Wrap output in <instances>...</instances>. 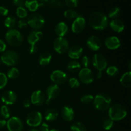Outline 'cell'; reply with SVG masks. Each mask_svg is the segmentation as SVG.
Here are the masks:
<instances>
[{"label":"cell","instance_id":"7402d4cb","mask_svg":"<svg viewBox=\"0 0 131 131\" xmlns=\"http://www.w3.org/2000/svg\"><path fill=\"white\" fill-rule=\"evenodd\" d=\"M61 116L65 120L70 122L74 117V110L69 106H64L61 110Z\"/></svg>","mask_w":131,"mask_h":131},{"label":"cell","instance_id":"4dcf8cb0","mask_svg":"<svg viewBox=\"0 0 131 131\" xmlns=\"http://www.w3.org/2000/svg\"><path fill=\"white\" fill-rule=\"evenodd\" d=\"M71 131H87L86 127L81 122H75L70 127Z\"/></svg>","mask_w":131,"mask_h":131},{"label":"cell","instance_id":"60d3db41","mask_svg":"<svg viewBox=\"0 0 131 131\" xmlns=\"http://www.w3.org/2000/svg\"><path fill=\"white\" fill-rule=\"evenodd\" d=\"M65 3L68 7L72 8L78 6L79 0H65Z\"/></svg>","mask_w":131,"mask_h":131},{"label":"cell","instance_id":"ffe728a7","mask_svg":"<svg viewBox=\"0 0 131 131\" xmlns=\"http://www.w3.org/2000/svg\"><path fill=\"white\" fill-rule=\"evenodd\" d=\"M43 36V33L40 31L33 30L31 33H29L28 35V42L31 45V46H34L36 45L37 42L40 41V40L42 38Z\"/></svg>","mask_w":131,"mask_h":131},{"label":"cell","instance_id":"603a6c76","mask_svg":"<svg viewBox=\"0 0 131 131\" xmlns=\"http://www.w3.org/2000/svg\"><path fill=\"white\" fill-rule=\"evenodd\" d=\"M69 31V27L64 22L58 23L55 26V32L58 37H64Z\"/></svg>","mask_w":131,"mask_h":131},{"label":"cell","instance_id":"74e56055","mask_svg":"<svg viewBox=\"0 0 131 131\" xmlns=\"http://www.w3.org/2000/svg\"><path fill=\"white\" fill-rule=\"evenodd\" d=\"M8 78L6 74L3 72H0V90L3 89L7 84Z\"/></svg>","mask_w":131,"mask_h":131},{"label":"cell","instance_id":"d6a6232c","mask_svg":"<svg viewBox=\"0 0 131 131\" xmlns=\"http://www.w3.org/2000/svg\"><path fill=\"white\" fill-rule=\"evenodd\" d=\"M19 75V70L16 67H12L7 72V78L10 79H16Z\"/></svg>","mask_w":131,"mask_h":131},{"label":"cell","instance_id":"9f6ffc18","mask_svg":"<svg viewBox=\"0 0 131 131\" xmlns=\"http://www.w3.org/2000/svg\"><path fill=\"white\" fill-rule=\"evenodd\" d=\"M130 65H131V63H130V62H129V69H130Z\"/></svg>","mask_w":131,"mask_h":131},{"label":"cell","instance_id":"2e32d148","mask_svg":"<svg viewBox=\"0 0 131 131\" xmlns=\"http://www.w3.org/2000/svg\"><path fill=\"white\" fill-rule=\"evenodd\" d=\"M86 45L88 48L92 51H97L101 49L102 46V42L98 37L92 35L87 39Z\"/></svg>","mask_w":131,"mask_h":131},{"label":"cell","instance_id":"484cf974","mask_svg":"<svg viewBox=\"0 0 131 131\" xmlns=\"http://www.w3.org/2000/svg\"><path fill=\"white\" fill-rule=\"evenodd\" d=\"M42 5L37 0H26L24 6L30 12H35L40 6Z\"/></svg>","mask_w":131,"mask_h":131},{"label":"cell","instance_id":"e575fe53","mask_svg":"<svg viewBox=\"0 0 131 131\" xmlns=\"http://www.w3.org/2000/svg\"><path fill=\"white\" fill-rule=\"evenodd\" d=\"M0 113H1V116L3 118H4L5 119L10 118V111L9 110L8 107H7V106L5 105V106H3L1 107V110H0Z\"/></svg>","mask_w":131,"mask_h":131},{"label":"cell","instance_id":"9a60e30c","mask_svg":"<svg viewBox=\"0 0 131 131\" xmlns=\"http://www.w3.org/2000/svg\"><path fill=\"white\" fill-rule=\"evenodd\" d=\"M46 97L43 92L41 90H37L33 92L31 96L30 101L32 104L36 106H40L44 103Z\"/></svg>","mask_w":131,"mask_h":131},{"label":"cell","instance_id":"b9f144b4","mask_svg":"<svg viewBox=\"0 0 131 131\" xmlns=\"http://www.w3.org/2000/svg\"><path fill=\"white\" fill-rule=\"evenodd\" d=\"M49 5L52 7L56 8H61L63 6L61 1H58V0H51L49 2Z\"/></svg>","mask_w":131,"mask_h":131},{"label":"cell","instance_id":"4fadbf2b","mask_svg":"<svg viewBox=\"0 0 131 131\" xmlns=\"http://www.w3.org/2000/svg\"><path fill=\"white\" fill-rule=\"evenodd\" d=\"M51 80L53 82L54 84H62L65 83L67 79V75L66 73L61 70H54L51 74Z\"/></svg>","mask_w":131,"mask_h":131},{"label":"cell","instance_id":"7a4b0ae2","mask_svg":"<svg viewBox=\"0 0 131 131\" xmlns=\"http://www.w3.org/2000/svg\"><path fill=\"white\" fill-rule=\"evenodd\" d=\"M93 106L99 111H106L110 108L111 104V99L108 95L104 93L97 94L93 99Z\"/></svg>","mask_w":131,"mask_h":131},{"label":"cell","instance_id":"5b68a950","mask_svg":"<svg viewBox=\"0 0 131 131\" xmlns=\"http://www.w3.org/2000/svg\"><path fill=\"white\" fill-rule=\"evenodd\" d=\"M0 59L5 65L7 66H14L19 62V56L15 51H7L3 52Z\"/></svg>","mask_w":131,"mask_h":131},{"label":"cell","instance_id":"d6986e66","mask_svg":"<svg viewBox=\"0 0 131 131\" xmlns=\"http://www.w3.org/2000/svg\"><path fill=\"white\" fill-rule=\"evenodd\" d=\"M120 39L115 36L107 37L105 40V46L110 50H115L120 47Z\"/></svg>","mask_w":131,"mask_h":131},{"label":"cell","instance_id":"681fc988","mask_svg":"<svg viewBox=\"0 0 131 131\" xmlns=\"http://www.w3.org/2000/svg\"><path fill=\"white\" fill-rule=\"evenodd\" d=\"M37 51V47L36 46V45L34 46H31L29 47V52L30 54H35Z\"/></svg>","mask_w":131,"mask_h":131},{"label":"cell","instance_id":"e0dca14e","mask_svg":"<svg viewBox=\"0 0 131 131\" xmlns=\"http://www.w3.org/2000/svg\"><path fill=\"white\" fill-rule=\"evenodd\" d=\"M68 56L72 60H78L81 57L83 53V49L81 46H72L69 47L68 50Z\"/></svg>","mask_w":131,"mask_h":131},{"label":"cell","instance_id":"c3c4849f","mask_svg":"<svg viewBox=\"0 0 131 131\" xmlns=\"http://www.w3.org/2000/svg\"><path fill=\"white\" fill-rule=\"evenodd\" d=\"M6 48V45L3 40L0 39V52H5Z\"/></svg>","mask_w":131,"mask_h":131},{"label":"cell","instance_id":"d4e9b609","mask_svg":"<svg viewBox=\"0 0 131 131\" xmlns=\"http://www.w3.org/2000/svg\"><path fill=\"white\" fill-rule=\"evenodd\" d=\"M58 116V112L57 110L54 109H48L47 111L45 112L44 118L46 120L49 122H52L56 120Z\"/></svg>","mask_w":131,"mask_h":131},{"label":"cell","instance_id":"ab89813d","mask_svg":"<svg viewBox=\"0 0 131 131\" xmlns=\"http://www.w3.org/2000/svg\"><path fill=\"white\" fill-rule=\"evenodd\" d=\"M114 125V122L111 119H107L103 123V128L104 130H109L113 127Z\"/></svg>","mask_w":131,"mask_h":131},{"label":"cell","instance_id":"277c9868","mask_svg":"<svg viewBox=\"0 0 131 131\" xmlns=\"http://www.w3.org/2000/svg\"><path fill=\"white\" fill-rule=\"evenodd\" d=\"M6 40L10 46L18 47L23 43V37L20 32L16 29H10L5 35Z\"/></svg>","mask_w":131,"mask_h":131},{"label":"cell","instance_id":"ac0fdd59","mask_svg":"<svg viewBox=\"0 0 131 131\" xmlns=\"http://www.w3.org/2000/svg\"><path fill=\"white\" fill-rule=\"evenodd\" d=\"M17 96L16 93L11 90L6 91L3 94L1 101L6 105H12L16 102Z\"/></svg>","mask_w":131,"mask_h":131},{"label":"cell","instance_id":"3957f363","mask_svg":"<svg viewBox=\"0 0 131 131\" xmlns=\"http://www.w3.org/2000/svg\"><path fill=\"white\" fill-rule=\"evenodd\" d=\"M110 119L113 121H120L126 117L127 111L124 106L120 104H115L108 109Z\"/></svg>","mask_w":131,"mask_h":131},{"label":"cell","instance_id":"f1b7e54d","mask_svg":"<svg viewBox=\"0 0 131 131\" xmlns=\"http://www.w3.org/2000/svg\"><path fill=\"white\" fill-rule=\"evenodd\" d=\"M79 16V14L75 10L72 9H69L67 10L64 12V17L68 19H75Z\"/></svg>","mask_w":131,"mask_h":131},{"label":"cell","instance_id":"30bf717a","mask_svg":"<svg viewBox=\"0 0 131 131\" xmlns=\"http://www.w3.org/2000/svg\"><path fill=\"white\" fill-rule=\"evenodd\" d=\"M6 126L8 131H23V122L17 116L10 118L6 122Z\"/></svg>","mask_w":131,"mask_h":131},{"label":"cell","instance_id":"ba28073f","mask_svg":"<svg viewBox=\"0 0 131 131\" xmlns=\"http://www.w3.org/2000/svg\"><path fill=\"white\" fill-rule=\"evenodd\" d=\"M92 63L93 67L97 69L98 72L102 73L103 70L107 68V61L106 57L101 54H95L92 58Z\"/></svg>","mask_w":131,"mask_h":131},{"label":"cell","instance_id":"f907efd6","mask_svg":"<svg viewBox=\"0 0 131 131\" xmlns=\"http://www.w3.org/2000/svg\"><path fill=\"white\" fill-rule=\"evenodd\" d=\"M31 104V103L30 100L26 99L24 101V102H23V106H24V107H26V108H28V107H30Z\"/></svg>","mask_w":131,"mask_h":131},{"label":"cell","instance_id":"f35d334b","mask_svg":"<svg viewBox=\"0 0 131 131\" xmlns=\"http://www.w3.org/2000/svg\"><path fill=\"white\" fill-rule=\"evenodd\" d=\"M69 84L72 88H77L80 85L79 80L75 78H71L69 80Z\"/></svg>","mask_w":131,"mask_h":131},{"label":"cell","instance_id":"db71d44e","mask_svg":"<svg viewBox=\"0 0 131 131\" xmlns=\"http://www.w3.org/2000/svg\"><path fill=\"white\" fill-rule=\"evenodd\" d=\"M28 131H39L38 130H37V129H31V130H28Z\"/></svg>","mask_w":131,"mask_h":131},{"label":"cell","instance_id":"f5cc1de1","mask_svg":"<svg viewBox=\"0 0 131 131\" xmlns=\"http://www.w3.org/2000/svg\"><path fill=\"white\" fill-rule=\"evenodd\" d=\"M39 1H40L41 3H44V2H47L49 0H38Z\"/></svg>","mask_w":131,"mask_h":131},{"label":"cell","instance_id":"9c48e42d","mask_svg":"<svg viewBox=\"0 0 131 131\" xmlns=\"http://www.w3.org/2000/svg\"><path fill=\"white\" fill-rule=\"evenodd\" d=\"M53 47L58 53L64 54L69 50V43L64 37H58L54 42Z\"/></svg>","mask_w":131,"mask_h":131},{"label":"cell","instance_id":"7dc6e473","mask_svg":"<svg viewBox=\"0 0 131 131\" xmlns=\"http://www.w3.org/2000/svg\"><path fill=\"white\" fill-rule=\"evenodd\" d=\"M8 14V10L3 6H0V14L3 16H6Z\"/></svg>","mask_w":131,"mask_h":131},{"label":"cell","instance_id":"8d00e7d4","mask_svg":"<svg viewBox=\"0 0 131 131\" xmlns=\"http://www.w3.org/2000/svg\"><path fill=\"white\" fill-rule=\"evenodd\" d=\"M16 14L18 17L23 19L28 16V12L24 7H17L16 10Z\"/></svg>","mask_w":131,"mask_h":131},{"label":"cell","instance_id":"44dd1931","mask_svg":"<svg viewBox=\"0 0 131 131\" xmlns=\"http://www.w3.org/2000/svg\"><path fill=\"white\" fill-rule=\"evenodd\" d=\"M110 26L113 31L116 32V33H121L124 30V28H125L124 23L121 20L117 19H113L110 22Z\"/></svg>","mask_w":131,"mask_h":131},{"label":"cell","instance_id":"cb8c5ba5","mask_svg":"<svg viewBox=\"0 0 131 131\" xmlns=\"http://www.w3.org/2000/svg\"><path fill=\"white\" fill-rule=\"evenodd\" d=\"M120 82L123 86L130 88L131 86V72L130 71L125 72L120 79Z\"/></svg>","mask_w":131,"mask_h":131},{"label":"cell","instance_id":"8fae6325","mask_svg":"<svg viewBox=\"0 0 131 131\" xmlns=\"http://www.w3.org/2000/svg\"><path fill=\"white\" fill-rule=\"evenodd\" d=\"M79 78L84 84H90L94 80V74L89 68H83L79 72Z\"/></svg>","mask_w":131,"mask_h":131},{"label":"cell","instance_id":"6f0895ef","mask_svg":"<svg viewBox=\"0 0 131 131\" xmlns=\"http://www.w3.org/2000/svg\"><path fill=\"white\" fill-rule=\"evenodd\" d=\"M2 63V61H1V59H0V65H1V64Z\"/></svg>","mask_w":131,"mask_h":131},{"label":"cell","instance_id":"d590c367","mask_svg":"<svg viewBox=\"0 0 131 131\" xmlns=\"http://www.w3.org/2000/svg\"><path fill=\"white\" fill-rule=\"evenodd\" d=\"M93 99L94 97L92 95L86 94L82 96L81 98V102L84 104H90L93 101Z\"/></svg>","mask_w":131,"mask_h":131},{"label":"cell","instance_id":"7bdbcfd3","mask_svg":"<svg viewBox=\"0 0 131 131\" xmlns=\"http://www.w3.org/2000/svg\"><path fill=\"white\" fill-rule=\"evenodd\" d=\"M81 65L84 67V68H88L90 65V59L88 56H84L82 58Z\"/></svg>","mask_w":131,"mask_h":131},{"label":"cell","instance_id":"52a82bcc","mask_svg":"<svg viewBox=\"0 0 131 131\" xmlns=\"http://www.w3.org/2000/svg\"><path fill=\"white\" fill-rule=\"evenodd\" d=\"M26 121V124L30 127H35L39 126L42 122V113L37 111H31L28 114Z\"/></svg>","mask_w":131,"mask_h":131},{"label":"cell","instance_id":"8992f818","mask_svg":"<svg viewBox=\"0 0 131 131\" xmlns=\"http://www.w3.org/2000/svg\"><path fill=\"white\" fill-rule=\"evenodd\" d=\"M27 24L34 29H39L43 26L45 19L39 14H32L28 18Z\"/></svg>","mask_w":131,"mask_h":131},{"label":"cell","instance_id":"4316f807","mask_svg":"<svg viewBox=\"0 0 131 131\" xmlns=\"http://www.w3.org/2000/svg\"><path fill=\"white\" fill-rule=\"evenodd\" d=\"M52 60V56L49 52H43L39 57V64L42 66H46L49 65Z\"/></svg>","mask_w":131,"mask_h":131},{"label":"cell","instance_id":"f6af8a7d","mask_svg":"<svg viewBox=\"0 0 131 131\" xmlns=\"http://www.w3.org/2000/svg\"><path fill=\"white\" fill-rule=\"evenodd\" d=\"M40 127V131H49V126L48 124L46 122L41 124Z\"/></svg>","mask_w":131,"mask_h":131},{"label":"cell","instance_id":"ee69618b","mask_svg":"<svg viewBox=\"0 0 131 131\" xmlns=\"http://www.w3.org/2000/svg\"><path fill=\"white\" fill-rule=\"evenodd\" d=\"M26 0H13V3L17 7H24Z\"/></svg>","mask_w":131,"mask_h":131},{"label":"cell","instance_id":"5bb4252c","mask_svg":"<svg viewBox=\"0 0 131 131\" xmlns=\"http://www.w3.org/2000/svg\"><path fill=\"white\" fill-rule=\"evenodd\" d=\"M86 26V20L82 16H78L72 24V31L74 33H79L84 30Z\"/></svg>","mask_w":131,"mask_h":131},{"label":"cell","instance_id":"bcb514c9","mask_svg":"<svg viewBox=\"0 0 131 131\" xmlns=\"http://www.w3.org/2000/svg\"><path fill=\"white\" fill-rule=\"evenodd\" d=\"M28 24H27V22L26 20H23V19H20V20H19L18 22V27L20 29H23V28H26Z\"/></svg>","mask_w":131,"mask_h":131},{"label":"cell","instance_id":"7c38bea8","mask_svg":"<svg viewBox=\"0 0 131 131\" xmlns=\"http://www.w3.org/2000/svg\"><path fill=\"white\" fill-rule=\"evenodd\" d=\"M46 94L47 96V99L46 104H49L52 100L57 98L60 94V88L58 85L56 84H52L49 86L46 89Z\"/></svg>","mask_w":131,"mask_h":131},{"label":"cell","instance_id":"1f68e13d","mask_svg":"<svg viewBox=\"0 0 131 131\" xmlns=\"http://www.w3.org/2000/svg\"><path fill=\"white\" fill-rule=\"evenodd\" d=\"M120 9L118 7H114L110 10L108 13V17L110 19H116L120 15Z\"/></svg>","mask_w":131,"mask_h":131},{"label":"cell","instance_id":"83f0119b","mask_svg":"<svg viewBox=\"0 0 131 131\" xmlns=\"http://www.w3.org/2000/svg\"><path fill=\"white\" fill-rule=\"evenodd\" d=\"M81 65L80 64V63L75 61V60L70 61L67 65V69L72 72L78 71L81 69Z\"/></svg>","mask_w":131,"mask_h":131},{"label":"cell","instance_id":"6da1fadb","mask_svg":"<svg viewBox=\"0 0 131 131\" xmlns=\"http://www.w3.org/2000/svg\"><path fill=\"white\" fill-rule=\"evenodd\" d=\"M88 22L93 29L95 30H103L108 25V18L104 14L100 12H95L90 14Z\"/></svg>","mask_w":131,"mask_h":131},{"label":"cell","instance_id":"816d5d0a","mask_svg":"<svg viewBox=\"0 0 131 131\" xmlns=\"http://www.w3.org/2000/svg\"><path fill=\"white\" fill-rule=\"evenodd\" d=\"M6 125V121L3 119H0V128H3Z\"/></svg>","mask_w":131,"mask_h":131},{"label":"cell","instance_id":"f546056e","mask_svg":"<svg viewBox=\"0 0 131 131\" xmlns=\"http://www.w3.org/2000/svg\"><path fill=\"white\" fill-rule=\"evenodd\" d=\"M4 24H5V26L6 28L12 29V28H14L15 26V24H16V19H15L14 17H8L5 20Z\"/></svg>","mask_w":131,"mask_h":131},{"label":"cell","instance_id":"836d02e7","mask_svg":"<svg viewBox=\"0 0 131 131\" xmlns=\"http://www.w3.org/2000/svg\"><path fill=\"white\" fill-rule=\"evenodd\" d=\"M119 72V70L116 66H110L106 69V74L111 77L116 76Z\"/></svg>","mask_w":131,"mask_h":131},{"label":"cell","instance_id":"11a10c76","mask_svg":"<svg viewBox=\"0 0 131 131\" xmlns=\"http://www.w3.org/2000/svg\"><path fill=\"white\" fill-rule=\"evenodd\" d=\"M49 131H59L58 130H57V129H51V130H50Z\"/></svg>","mask_w":131,"mask_h":131}]
</instances>
